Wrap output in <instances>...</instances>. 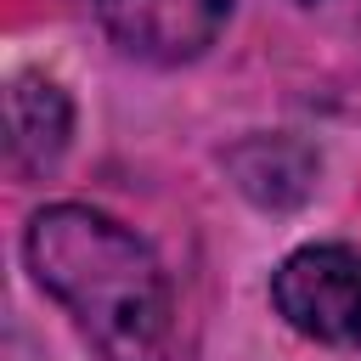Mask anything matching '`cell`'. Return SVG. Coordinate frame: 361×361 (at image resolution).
<instances>
[{
    "label": "cell",
    "mask_w": 361,
    "mask_h": 361,
    "mask_svg": "<svg viewBox=\"0 0 361 361\" xmlns=\"http://www.w3.org/2000/svg\"><path fill=\"white\" fill-rule=\"evenodd\" d=\"M231 175H237V186H243L254 203L288 209V203H299V197L310 192L316 158H310L299 141H288V135H254V141H243V147L231 152Z\"/></svg>",
    "instance_id": "5"
},
{
    "label": "cell",
    "mask_w": 361,
    "mask_h": 361,
    "mask_svg": "<svg viewBox=\"0 0 361 361\" xmlns=\"http://www.w3.org/2000/svg\"><path fill=\"white\" fill-rule=\"evenodd\" d=\"M23 259L102 361H169L175 293L124 220L90 203H45L23 231Z\"/></svg>",
    "instance_id": "1"
},
{
    "label": "cell",
    "mask_w": 361,
    "mask_h": 361,
    "mask_svg": "<svg viewBox=\"0 0 361 361\" xmlns=\"http://www.w3.org/2000/svg\"><path fill=\"white\" fill-rule=\"evenodd\" d=\"M276 316L316 344L355 350L361 344V248L350 243H305L271 271Z\"/></svg>",
    "instance_id": "2"
},
{
    "label": "cell",
    "mask_w": 361,
    "mask_h": 361,
    "mask_svg": "<svg viewBox=\"0 0 361 361\" xmlns=\"http://www.w3.org/2000/svg\"><path fill=\"white\" fill-rule=\"evenodd\" d=\"M90 6L107 39L152 68H180L203 56L231 17V0H90Z\"/></svg>",
    "instance_id": "3"
},
{
    "label": "cell",
    "mask_w": 361,
    "mask_h": 361,
    "mask_svg": "<svg viewBox=\"0 0 361 361\" xmlns=\"http://www.w3.org/2000/svg\"><path fill=\"white\" fill-rule=\"evenodd\" d=\"M6 130H11V164L23 175L56 169L73 135V102L56 79L45 73H17L6 90Z\"/></svg>",
    "instance_id": "4"
}]
</instances>
